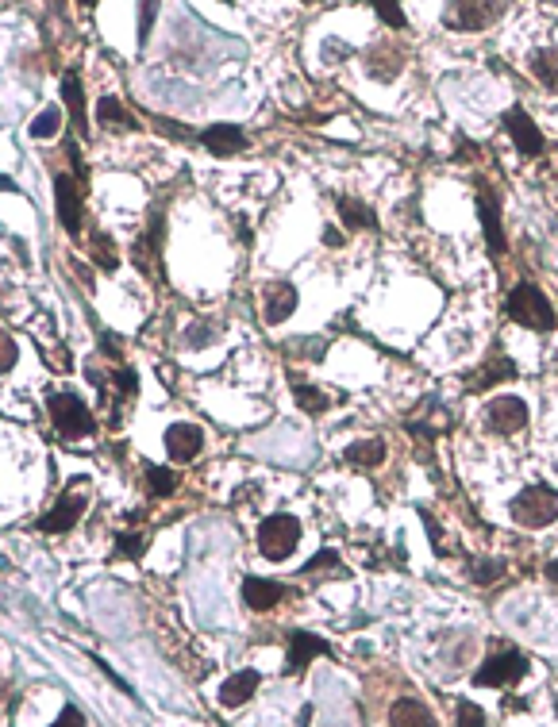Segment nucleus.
Here are the masks:
<instances>
[{
  "label": "nucleus",
  "mask_w": 558,
  "mask_h": 727,
  "mask_svg": "<svg viewBox=\"0 0 558 727\" xmlns=\"http://www.w3.org/2000/svg\"><path fill=\"white\" fill-rule=\"evenodd\" d=\"M508 516L528 531H543L558 520V489L551 485H524L512 501H508Z\"/></svg>",
  "instance_id": "nucleus-2"
},
{
  "label": "nucleus",
  "mask_w": 558,
  "mask_h": 727,
  "mask_svg": "<svg viewBox=\"0 0 558 727\" xmlns=\"http://www.w3.org/2000/svg\"><path fill=\"white\" fill-rule=\"evenodd\" d=\"M331 654V647L312 631H289V670H305L312 658Z\"/></svg>",
  "instance_id": "nucleus-15"
},
{
  "label": "nucleus",
  "mask_w": 558,
  "mask_h": 727,
  "mask_svg": "<svg viewBox=\"0 0 558 727\" xmlns=\"http://www.w3.org/2000/svg\"><path fill=\"white\" fill-rule=\"evenodd\" d=\"M47 408H51V420L58 427V435H66V439H81V435H89L97 427L89 404L81 401L77 393H51Z\"/></svg>",
  "instance_id": "nucleus-5"
},
{
  "label": "nucleus",
  "mask_w": 558,
  "mask_h": 727,
  "mask_svg": "<svg viewBox=\"0 0 558 727\" xmlns=\"http://www.w3.org/2000/svg\"><path fill=\"white\" fill-rule=\"evenodd\" d=\"M93 258L101 262L104 270H116V266H120V258L112 251V239H108V235H97V239H93Z\"/></svg>",
  "instance_id": "nucleus-34"
},
{
  "label": "nucleus",
  "mask_w": 558,
  "mask_h": 727,
  "mask_svg": "<svg viewBox=\"0 0 558 727\" xmlns=\"http://www.w3.org/2000/svg\"><path fill=\"white\" fill-rule=\"evenodd\" d=\"M258 685H262V674H258V670H239V674H231L228 681L220 685V704H224V708H243V704L258 693Z\"/></svg>",
  "instance_id": "nucleus-16"
},
{
  "label": "nucleus",
  "mask_w": 558,
  "mask_h": 727,
  "mask_svg": "<svg viewBox=\"0 0 558 727\" xmlns=\"http://www.w3.org/2000/svg\"><path fill=\"white\" fill-rule=\"evenodd\" d=\"M77 4H85V8H93V4H97V0H77Z\"/></svg>",
  "instance_id": "nucleus-42"
},
{
  "label": "nucleus",
  "mask_w": 558,
  "mask_h": 727,
  "mask_svg": "<svg viewBox=\"0 0 558 727\" xmlns=\"http://www.w3.org/2000/svg\"><path fill=\"white\" fill-rule=\"evenodd\" d=\"M528 66H532V74L543 81V89L558 93V51H547V47H543V51L532 54V62H528Z\"/></svg>",
  "instance_id": "nucleus-26"
},
{
  "label": "nucleus",
  "mask_w": 558,
  "mask_h": 727,
  "mask_svg": "<svg viewBox=\"0 0 558 727\" xmlns=\"http://www.w3.org/2000/svg\"><path fill=\"white\" fill-rule=\"evenodd\" d=\"M293 397H297L301 412H308V416H324V412L331 408L328 393H324V389H316V385H305L301 377H293Z\"/></svg>",
  "instance_id": "nucleus-25"
},
{
  "label": "nucleus",
  "mask_w": 558,
  "mask_h": 727,
  "mask_svg": "<svg viewBox=\"0 0 558 727\" xmlns=\"http://www.w3.org/2000/svg\"><path fill=\"white\" fill-rule=\"evenodd\" d=\"M512 377H516V362H512V358H505V354H497V358H489V362H485L482 374L466 381V389H474V393H489L493 385L512 381Z\"/></svg>",
  "instance_id": "nucleus-19"
},
{
  "label": "nucleus",
  "mask_w": 558,
  "mask_h": 727,
  "mask_svg": "<svg viewBox=\"0 0 558 727\" xmlns=\"http://www.w3.org/2000/svg\"><path fill=\"white\" fill-rule=\"evenodd\" d=\"M301 547V520L289 512H274L258 524V551L270 562H285L289 554Z\"/></svg>",
  "instance_id": "nucleus-3"
},
{
  "label": "nucleus",
  "mask_w": 558,
  "mask_h": 727,
  "mask_svg": "<svg viewBox=\"0 0 558 727\" xmlns=\"http://www.w3.org/2000/svg\"><path fill=\"white\" fill-rule=\"evenodd\" d=\"M293 312H297V285H293V281H274V285L266 289L262 320L270 327H278V324H285Z\"/></svg>",
  "instance_id": "nucleus-14"
},
{
  "label": "nucleus",
  "mask_w": 558,
  "mask_h": 727,
  "mask_svg": "<svg viewBox=\"0 0 558 727\" xmlns=\"http://www.w3.org/2000/svg\"><path fill=\"white\" fill-rule=\"evenodd\" d=\"M532 420V412H528V404L520 401V397H493V401H485V412H482V424L489 435H520L524 427Z\"/></svg>",
  "instance_id": "nucleus-7"
},
{
  "label": "nucleus",
  "mask_w": 558,
  "mask_h": 727,
  "mask_svg": "<svg viewBox=\"0 0 558 727\" xmlns=\"http://www.w3.org/2000/svg\"><path fill=\"white\" fill-rule=\"evenodd\" d=\"M389 724H416V727H432L435 724V716L432 712H428V708H424V704L420 701H412V697H408V701H397L393 704V708H389Z\"/></svg>",
  "instance_id": "nucleus-24"
},
{
  "label": "nucleus",
  "mask_w": 558,
  "mask_h": 727,
  "mask_svg": "<svg viewBox=\"0 0 558 727\" xmlns=\"http://www.w3.org/2000/svg\"><path fill=\"white\" fill-rule=\"evenodd\" d=\"M85 504H89V497H85L81 489H70V493H62V497L54 501V508L47 512V516H39V520H35V527H39V531H47V535H62V531H70V527L81 520Z\"/></svg>",
  "instance_id": "nucleus-9"
},
{
  "label": "nucleus",
  "mask_w": 558,
  "mask_h": 727,
  "mask_svg": "<svg viewBox=\"0 0 558 727\" xmlns=\"http://www.w3.org/2000/svg\"><path fill=\"white\" fill-rule=\"evenodd\" d=\"M501 574H505V558H474V562H470L474 585H493Z\"/></svg>",
  "instance_id": "nucleus-28"
},
{
  "label": "nucleus",
  "mask_w": 558,
  "mask_h": 727,
  "mask_svg": "<svg viewBox=\"0 0 558 727\" xmlns=\"http://www.w3.org/2000/svg\"><path fill=\"white\" fill-rule=\"evenodd\" d=\"M401 66H405V58H401V51H393V47H374L370 51V74L378 77V81H393V77L401 74Z\"/></svg>",
  "instance_id": "nucleus-23"
},
{
  "label": "nucleus",
  "mask_w": 558,
  "mask_h": 727,
  "mask_svg": "<svg viewBox=\"0 0 558 727\" xmlns=\"http://www.w3.org/2000/svg\"><path fill=\"white\" fill-rule=\"evenodd\" d=\"M154 12H158V0H143V12H139V43H147V39H151Z\"/></svg>",
  "instance_id": "nucleus-36"
},
{
  "label": "nucleus",
  "mask_w": 558,
  "mask_h": 727,
  "mask_svg": "<svg viewBox=\"0 0 558 727\" xmlns=\"http://www.w3.org/2000/svg\"><path fill=\"white\" fill-rule=\"evenodd\" d=\"M374 12H378V20L385 27H393V31H401V27H408L405 12H401V4L397 0H366Z\"/></svg>",
  "instance_id": "nucleus-30"
},
{
  "label": "nucleus",
  "mask_w": 558,
  "mask_h": 727,
  "mask_svg": "<svg viewBox=\"0 0 558 727\" xmlns=\"http://www.w3.org/2000/svg\"><path fill=\"white\" fill-rule=\"evenodd\" d=\"M62 131V112L58 108H43L39 116H35V124H31V135L35 139H54Z\"/></svg>",
  "instance_id": "nucleus-31"
},
{
  "label": "nucleus",
  "mask_w": 558,
  "mask_h": 727,
  "mask_svg": "<svg viewBox=\"0 0 558 727\" xmlns=\"http://www.w3.org/2000/svg\"><path fill=\"white\" fill-rule=\"evenodd\" d=\"M351 570L339 562V554L335 551H320L312 562L301 566V577H312V581H324V577H347Z\"/></svg>",
  "instance_id": "nucleus-22"
},
{
  "label": "nucleus",
  "mask_w": 558,
  "mask_h": 727,
  "mask_svg": "<svg viewBox=\"0 0 558 727\" xmlns=\"http://www.w3.org/2000/svg\"><path fill=\"white\" fill-rule=\"evenodd\" d=\"M335 208H339V224L347 231H378V216L370 204L355 201V197H335Z\"/></svg>",
  "instance_id": "nucleus-18"
},
{
  "label": "nucleus",
  "mask_w": 558,
  "mask_h": 727,
  "mask_svg": "<svg viewBox=\"0 0 558 727\" xmlns=\"http://www.w3.org/2000/svg\"><path fill=\"white\" fill-rule=\"evenodd\" d=\"M16 362H20V347H16V339H12V335H0V374H8Z\"/></svg>",
  "instance_id": "nucleus-35"
},
{
  "label": "nucleus",
  "mask_w": 558,
  "mask_h": 727,
  "mask_svg": "<svg viewBox=\"0 0 558 727\" xmlns=\"http://www.w3.org/2000/svg\"><path fill=\"white\" fill-rule=\"evenodd\" d=\"M54 204H58V224L77 235L81 231V177H54Z\"/></svg>",
  "instance_id": "nucleus-11"
},
{
  "label": "nucleus",
  "mask_w": 558,
  "mask_h": 727,
  "mask_svg": "<svg viewBox=\"0 0 558 727\" xmlns=\"http://www.w3.org/2000/svg\"><path fill=\"white\" fill-rule=\"evenodd\" d=\"M181 477L174 470H166V466H151L147 470V485H151L154 497H174V489H178Z\"/></svg>",
  "instance_id": "nucleus-29"
},
{
  "label": "nucleus",
  "mask_w": 558,
  "mask_h": 727,
  "mask_svg": "<svg viewBox=\"0 0 558 727\" xmlns=\"http://www.w3.org/2000/svg\"><path fill=\"white\" fill-rule=\"evenodd\" d=\"M197 139H201L216 158H235V154L247 151V131L239 124H208Z\"/></svg>",
  "instance_id": "nucleus-12"
},
{
  "label": "nucleus",
  "mask_w": 558,
  "mask_h": 727,
  "mask_svg": "<svg viewBox=\"0 0 558 727\" xmlns=\"http://www.w3.org/2000/svg\"><path fill=\"white\" fill-rule=\"evenodd\" d=\"M505 12L501 0H447V12H443V24L451 31H466V35H478L489 24H497V16Z\"/></svg>",
  "instance_id": "nucleus-4"
},
{
  "label": "nucleus",
  "mask_w": 558,
  "mask_h": 727,
  "mask_svg": "<svg viewBox=\"0 0 558 727\" xmlns=\"http://www.w3.org/2000/svg\"><path fill=\"white\" fill-rule=\"evenodd\" d=\"M281 597H285V589H281L278 581L254 577V574L243 577V601H247V608H254V612H270Z\"/></svg>",
  "instance_id": "nucleus-17"
},
{
  "label": "nucleus",
  "mask_w": 558,
  "mask_h": 727,
  "mask_svg": "<svg viewBox=\"0 0 558 727\" xmlns=\"http://www.w3.org/2000/svg\"><path fill=\"white\" fill-rule=\"evenodd\" d=\"M305 4H324V0H305Z\"/></svg>",
  "instance_id": "nucleus-43"
},
{
  "label": "nucleus",
  "mask_w": 558,
  "mask_h": 727,
  "mask_svg": "<svg viewBox=\"0 0 558 727\" xmlns=\"http://www.w3.org/2000/svg\"><path fill=\"white\" fill-rule=\"evenodd\" d=\"M0 189H4V193H16V181L8 174H0Z\"/></svg>",
  "instance_id": "nucleus-40"
},
{
  "label": "nucleus",
  "mask_w": 558,
  "mask_h": 727,
  "mask_svg": "<svg viewBox=\"0 0 558 727\" xmlns=\"http://www.w3.org/2000/svg\"><path fill=\"white\" fill-rule=\"evenodd\" d=\"M62 101L70 108V120L81 135H89V108H85V93H81V77L70 70V74L62 77Z\"/></svg>",
  "instance_id": "nucleus-21"
},
{
  "label": "nucleus",
  "mask_w": 558,
  "mask_h": 727,
  "mask_svg": "<svg viewBox=\"0 0 558 727\" xmlns=\"http://www.w3.org/2000/svg\"><path fill=\"white\" fill-rule=\"evenodd\" d=\"M478 220H482V231H485V247H489V254L493 258H501V254L508 251L505 243V227H501V204H497V197L489 193V185H478Z\"/></svg>",
  "instance_id": "nucleus-10"
},
{
  "label": "nucleus",
  "mask_w": 558,
  "mask_h": 727,
  "mask_svg": "<svg viewBox=\"0 0 558 727\" xmlns=\"http://www.w3.org/2000/svg\"><path fill=\"white\" fill-rule=\"evenodd\" d=\"M458 162L462 158H478V143H470V139H458V154H455Z\"/></svg>",
  "instance_id": "nucleus-38"
},
{
  "label": "nucleus",
  "mask_w": 558,
  "mask_h": 727,
  "mask_svg": "<svg viewBox=\"0 0 558 727\" xmlns=\"http://www.w3.org/2000/svg\"><path fill=\"white\" fill-rule=\"evenodd\" d=\"M505 131H508V139H512V147H516V154H524V158H539L543 147H547L543 131L535 127V120L520 108V104H512L505 112Z\"/></svg>",
  "instance_id": "nucleus-8"
},
{
  "label": "nucleus",
  "mask_w": 558,
  "mask_h": 727,
  "mask_svg": "<svg viewBox=\"0 0 558 727\" xmlns=\"http://www.w3.org/2000/svg\"><path fill=\"white\" fill-rule=\"evenodd\" d=\"M455 708H458L455 720H458V724H462V727H485V712H482V708H478V704H474V701H458Z\"/></svg>",
  "instance_id": "nucleus-33"
},
{
  "label": "nucleus",
  "mask_w": 558,
  "mask_h": 727,
  "mask_svg": "<svg viewBox=\"0 0 558 727\" xmlns=\"http://www.w3.org/2000/svg\"><path fill=\"white\" fill-rule=\"evenodd\" d=\"M385 451H389L385 439H358L343 451V462L355 466V470H374V466L385 462Z\"/></svg>",
  "instance_id": "nucleus-20"
},
{
  "label": "nucleus",
  "mask_w": 558,
  "mask_h": 727,
  "mask_svg": "<svg viewBox=\"0 0 558 727\" xmlns=\"http://www.w3.org/2000/svg\"><path fill=\"white\" fill-rule=\"evenodd\" d=\"M324 243H328V247H339V231H335V227L324 231Z\"/></svg>",
  "instance_id": "nucleus-39"
},
{
  "label": "nucleus",
  "mask_w": 558,
  "mask_h": 727,
  "mask_svg": "<svg viewBox=\"0 0 558 727\" xmlns=\"http://www.w3.org/2000/svg\"><path fill=\"white\" fill-rule=\"evenodd\" d=\"M204 447V431L197 424H170L166 427V454L174 458V462H193Z\"/></svg>",
  "instance_id": "nucleus-13"
},
{
  "label": "nucleus",
  "mask_w": 558,
  "mask_h": 727,
  "mask_svg": "<svg viewBox=\"0 0 558 727\" xmlns=\"http://www.w3.org/2000/svg\"><path fill=\"white\" fill-rule=\"evenodd\" d=\"M54 724H58V727H66V724H85V716H81V712H74V708H62Z\"/></svg>",
  "instance_id": "nucleus-37"
},
{
  "label": "nucleus",
  "mask_w": 558,
  "mask_h": 727,
  "mask_svg": "<svg viewBox=\"0 0 558 727\" xmlns=\"http://www.w3.org/2000/svg\"><path fill=\"white\" fill-rule=\"evenodd\" d=\"M528 670H532L528 654L516 651V647H505V651H497L489 662H485L474 681H478L482 689H512L520 677H528Z\"/></svg>",
  "instance_id": "nucleus-6"
},
{
  "label": "nucleus",
  "mask_w": 558,
  "mask_h": 727,
  "mask_svg": "<svg viewBox=\"0 0 558 727\" xmlns=\"http://www.w3.org/2000/svg\"><path fill=\"white\" fill-rule=\"evenodd\" d=\"M505 308H508V316H512L520 327H528V331H555L558 327L555 308H551L547 293H543L535 281H520V285H512Z\"/></svg>",
  "instance_id": "nucleus-1"
},
{
  "label": "nucleus",
  "mask_w": 558,
  "mask_h": 727,
  "mask_svg": "<svg viewBox=\"0 0 558 727\" xmlns=\"http://www.w3.org/2000/svg\"><path fill=\"white\" fill-rule=\"evenodd\" d=\"M97 120L108 124V127H127V131H135V127H139L135 124V116H131L116 97H101V101H97Z\"/></svg>",
  "instance_id": "nucleus-27"
},
{
  "label": "nucleus",
  "mask_w": 558,
  "mask_h": 727,
  "mask_svg": "<svg viewBox=\"0 0 558 727\" xmlns=\"http://www.w3.org/2000/svg\"><path fill=\"white\" fill-rule=\"evenodd\" d=\"M143 551H147V535H120L116 539V558H143Z\"/></svg>",
  "instance_id": "nucleus-32"
},
{
  "label": "nucleus",
  "mask_w": 558,
  "mask_h": 727,
  "mask_svg": "<svg viewBox=\"0 0 558 727\" xmlns=\"http://www.w3.org/2000/svg\"><path fill=\"white\" fill-rule=\"evenodd\" d=\"M543 574H547V581H558V558L555 562H547V570H543Z\"/></svg>",
  "instance_id": "nucleus-41"
}]
</instances>
